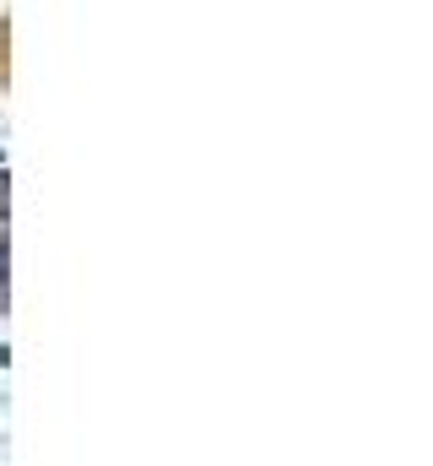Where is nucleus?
<instances>
[{
    "mask_svg": "<svg viewBox=\"0 0 433 466\" xmlns=\"http://www.w3.org/2000/svg\"><path fill=\"white\" fill-rule=\"evenodd\" d=\"M0 288H5V233H0Z\"/></svg>",
    "mask_w": 433,
    "mask_h": 466,
    "instance_id": "nucleus-1",
    "label": "nucleus"
},
{
    "mask_svg": "<svg viewBox=\"0 0 433 466\" xmlns=\"http://www.w3.org/2000/svg\"><path fill=\"white\" fill-rule=\"evenodd\" d=\"M0 212H5V174H0Z\"/></svg>",
    "mask_w": 433,
    "mask_h": 466,
    "instance_id": "nucleus-2",
    "label": "nucleus"
},
{
    "mask_svg": "<svg viewBox=\"0 0 433 466\" xmlns=\"http://www.w3.org/2000/svg\"><path fill=\"white\" fill-rule=\"evenodd\" d=\"M0 363H5V348H0Z\"/></svg>",
    "mask_w": 433,
    "mask_h": 466,
    "instance_id": "nucleus-3",
    "label": "nucleus"
}]
</instances>
